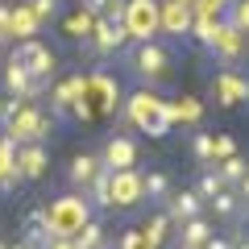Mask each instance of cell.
<instances>
[{"instance_id": "cell-9", "label": "cell", "mask_w": 249, "mask_h": 249, "mask_svg": "<svg viewBox=\"0 0 249 249\" xmlns=\"http://www.w3.org/2000/svg\"><path fill=\"white\" fill-rule=\"evenodd\" d=\"M46 166H50V154H46L42 142H29V145H17V150H13V170H17V178H42Z\"/></svg>"}, {"instance_id": "cell-16", "label": "cell", "mask_w": 249, "mask_h": 249, "mask_svg": "<svg viewBox=\"0 0 249 249\" xmlns=\"http://www.w3.org/2000/svg\"><path fill=\"white\" fill-rule=\"evenodd\" d=\"M216 91H220V104L232 108V104H241V100H245V79H241L232 67H224V71L216 75Z\"/></svg>"}, {"instance_id": "cell-23", "label": "cell", "mask_w": 249, "mask_h": 249, "mask_svg": "<svg viewBox=\"0 0 249 249\" xmlns=\"http://www.w3.org/2000/svg\"><path fill=\"white\" fill-rule=\"evenodd\" d=\"M216 170H220V178L229 187H237V191H245V158L241 154H229V158L216 162Z\"/></svg>"}, {"instance_id": "cell-4", "label": "cell", "mask_w": 249, "mask_h": 249, "mask_svg": "<svg viewBox=\"0 0 249 249\" xmlns=\"http://www.w3.org/2000/svg\"><path fill=\"white\" fill-rule=\"evenodd\" d=\"M121 21H124V34H129V42L158 37V4H154V0H124Z\"/></svg>"}, {"instance_id": "cell-21", "label": "cell", "mask_w": 249, "mask_h": 249, "mask_svg": "<svg viewBox=\"0 0 249 249\" xmlns=\"http://www.w3.org/2000/svg\"><path fill=\"white\" fill-rule=\"evenodd\" d=\"M71 245H75V249H100V245H104V224L88 216V220L71 232Z\"/></svg>"}, {"instance_id": "cell-5", "label": "cell", "mask_w": 249, "mask_h": 249, "mask_svg": "<svg viewBox=\"0 0 249 249\" xmlns=\"http://www.w3.org/2000/svg\"><path fill=\"white\" fill-rule=\"evenodd\" d=\"M129 112H133L137 124H145V133H150V137H166V129H170V108H162L158 96L137 91L133 104H129Z\"/></svg>"}, {"instance_id": "cell-26", "label": "cell", "mask_w": 249, "mask_h": 249, "mask_svg": "<svg viewBox=\"0 0 249 249\" xmlns=\"http://www.w3.org/2000/svg\"><path fill=\"white\" fill-rule=\"evenodd\" d=\"M232 9H229V21H220V25H229V29H237V34H245V25H249V9H245V0H229Z\"/></svg>"}, {"instance_id": "cell-22", "label": "cell", "mask_w": 249, "mask_h": 249, "mask_svg": "<svg viewBox=\"0 0 249 249\" xmlns=\"http://www.w3.org/2000/svg\"><path fill=\"white\" fill-rule=\"evenodd\" d=\"M224 187H229V183L220 178V170H216V166H204V170H199V178H196V187H191V191H196V196H199V199L208 204L212 196H220Z\"/></svg>"}, {"instance_id": "cell-25", "label": "cell", "mask_w": 249, "mask_h": 249, "mask_svg": "<svg viewBox=\"0 0 249 249\" xmlns=\"http://www.w3.org/2000/svg\"><path fill=\"white\" fill-rule=\"evenodd\" d=\"M108 178H112V170H104V166H100V170H96V178H91V183L83 187V191H91V199H96L100 208H112V199H108Z\"/></svg>"}, {"instance_id": "cell-30", "label": "cell", "mask_w": 249, "mask_h": 249, "mask_svg": "<svg viewBox=\"0 0 249 249\" xmlns=\"http://www.w3.org/2000/svg\"><path fill=\"white\" fill-rule=\"evenodd\" d=\"M25 9L34 13L37 21H46V17H54V13H58V0H29Z\"/></svg>"}, {"instance_id": "cell-8", "label": "cell", "mask_w": 249, "mask_h": 249, "mask_svg": "<svg viewBox=\"0 0 249 249\" xmlns=\"http://www.w3.org/2000/svg\"><path fill=\"white\" fill-rule=\"evenodd\" d=\"M96 158H100V166H104V170H133L137 166V142L116 133V137H108V142H104V150H100Z\"/></svg>"}, {"instance_id": "cell-11", "label": "cell", "mask_w": 249, "mask_h": 249, "mask_svg": "<svg viewBox=\"0 0 249 249\" xmlns=\"http://www.w3.org/2000/svg\"><path fill=\"white\" fill-rule=\"evenodd\" d=\"M162 212L170 216V224H183V220H191V216H204V199L187 187V191H170L166 196V204H162Z\"/></svg>"}, {"instance_id": "cell-7", "label": "cell", "mask_w": 249, "mask_h": 249, "mask_svg": "<svg viewBox=\"0 0 249 249\" xmlns=\"http://www.w3.org/2000/svg\"><path fill=\"white\" fill-rule=\"evenodd\" d=\"M0 88H4V96H21V100H37L46 91V79H29L25 67H17V62H4V71H0Z\"/></svg>"}, {"instance_id": "cell-20", "label": "cell", "mask_w": 249, "mask_h": 249, "mask_svg": "<svg viewBox=\"0 0 249 249\" xmlns=\"http://www.w3.org/2000/svg\"><path fill=\"white\" fill-rule=\"evenodd\" d=\"M37 25H42V21H37L34 13L25 9V4H17V9H9V34L17 37V42H25V37H34V34H37Z\"/></svg>"}, {"instance_id": "cell-13", "label": "cell", "mask_w": 249, "mask_h": 249, "mask_svg": "<svg viewBox=\"0 0 249 249\" xmlns=\"http://www.w3.org/2000/svg\"><path fill=\"white\" fill-rule=\"evenodd\" d=\"M158 29L166 34H187L191 29V9H187V0H166V9H158Z\"/></svg>"}, {"instance_id": "cell-10", "label": "cell", "mask_w": 249, "mask_h": 249, "mask_svg": "<svg viewBox=\"0 0 249 249\" xmlns=\"http://www.w3.org/2000/svg\"><path fill=\"white\" fill-rule=\"evenodd\" d=\"M204 212H212L216 220H229L232 229H237L241 220H245V191H237V187H224L220 196H212L204 204Z\"/></svg>"}, {"instance_id": "cell-32", "label": "cell", "mask_w": 249, "mask_h": 249, "mask_svg": "<svg viewBox=\"0 0 249 249\" xmlns=\"http://www.w3.org/2000/svg\"><path fill=\"white\" fill-rule=\"evenodd\" d=\"M4 42H13V34H9V9L0 4V46Z\"/></svg>"}, {"instance_id": "cell-24", "label": "cell", "mask_w": 249, "mask_h": 249, "mask_svg": "<svg viewBox=\"0 0 249 249\" xmlns=\"http://www.w3.org/2000/svg\"><path fill=\"white\" fill-rule=\"evenodd\" d=\"M170 229H175V224H170V216L158 212V216H154V220L142 229V237H145V245H150V249H162V245L170 241Z\"/></svg>"}, {"instance_id": "cell-17", "label": "cell", "mask_w": 249, "mask_h": 249, "mask_svg": "<svg viewBox=\"0 0 249 249\" xmlns=\"http://www.w3.org/2000/svg\"><path fill=\"white\" fill-rule=\"evenodd\" d=\"M96 170H100V158H96V154H75V158H71V166H67V183L83 191V187H88L91 178H96Z\"/></svg>"}, {"instance_id": "cell-1", "label": "cell", "mask_w": 249, "mask_h": 249, "mask_svg": "<svg viewBox=\"0 0 249 249\" xmlns=\"http://www.w3.org/2000/svg\"><path fill=\"white\" fill-rule=\"evenodd\" d=\"M50 129H54V121L34 104V100H25V104H21V112L9 121L4 137H9L13 145H29V142H46V137H50Z\"/></svg>"}, {"instance_id": "cell-31", "label": "cell", "mask_w": 249, "mask_h": 249, "mask_svg": "<svg viewBox=\"0 0 249 249\" xmlns=\"http://www.w3.org/2000/svg\"><path fill=\"white\" fill-rule=\"evenodd\" d=\"M116 249H150V245H145L142 229H129V232H124V241H121V245H116Z\"/></svg>"}, {"instance_id": "cell-3", "label": "cell", "mask_w": 249, "mask_h": 249, "mask_svg": "<svg viewBox=\"0 0 249 249\" xmlns=\"http://www.w3.org/2000/svg\"><path fill=\"white\" fill-rule=\"evenodd\" d=\"M9 58L17 62V67H25L29 79H50L54 67H58V58H54V50L46 42H37V37H25V42H17L9 50Z\"/></svg>"}, {"instance_id": "cell-15", "label": "cell", "mask_w": 249, "mask_h": 249, "mask_svg": "<svg viewBox=\"0 0 249 249\" xmlns=\"http://www.w3.org/2000/svg\"><path fill=\"white\" fill-rule=\"evenodd\" d=\"M175 191L166 170H142V199L145 204H166V196Z\"/></svg>"}, {"instance_id": "cell-34", "label": "cell", "mask_w": 249, "mask_h": 249, "mask_svg": "<svg viewBox=\"0 0 249 249\" xmlns=\"http://www.w3.org/2000/svg\"><path fill=\"white\" fill-rule=\"evenodd\" d=\"M175 249H199V245H175Z\"/></svg>"}, {"instance_id": "cell-18", "label": "cell", "mask_w": 249, "mask_h": 249, "mask_svg": "<svg viewBox=\"0 0 249 249\" xmlns=\"http://www.w3.org/2000/svg\"><path fill=\"white\" fill-rule=\"evenodd\" d=\"M178 229V245H204L208 237H212V224H208V212L204 216H191V220L175 224Z\"/></svg>"}, {"instance_id": "cell-35", "label": "cell", "mask_w": 249, "mask_h": 249, "mask_svg": "<svg viewBox=\"0 0 249 249\" xmlns=\"http://www.w3.org/2000/svg\"><path fill=\"white\" fill-rule=\"evenodd\" d=\"M9 249H29V245H21V241H17V245H9Z\"/></svg>"}, {"instance_id": "cell-29", "label": "cell", "mask_w": 249, "mask_h": 249, "mask_svg": "<svg viewBox=\"0 0 249 249\" xmlns=\"http://www.w3.org/2000/svg\"><path fill=\"white\" fill-rule=\"evenodd\" d=\"M191 150H196L199 166H212V133H196V142H191Z\"/></svg>"}, {"instance_id": "cell-2", "label": "cell", "mask_w": 249, "mask_h": 249, "mask_svg": "<svg viewBox=\"0 0 249 249\" xmlns=\"http://www.w3.org/2000/svg\"><path fill=\"white\" fill-rule=\"evenodd\" d=\"M129 67H133L145 83H162L170 75V50L158 37H145V42H137L133 50H129Z\"/></svg>"}, {"instance_id": "cell-33", "label": "cell", "mask_w": 249, "mask_h": 249, "mask_svg": "<svg viewBox=\"0 0 249 249\" xmlns=\"http://www.w3.org/2000/svg\"><path fill=\"white\" fill-rule=\"evenodd\" d=\"M46 249H75V245H71V237H54Z\"/></svg>"}, {"instance_id": "cell-6", "label": "cell", "mask_w": 249, "mask_h": 249, "mask_svg": "<svg viewBox=\"0 0 249 249\" xmlns=\"http://www.w3.org/2000/svg\"><path fill=\"white\" fill-rule=\"evenodd\" d=\"M108 199H112V208H133L142 204V170H112V178H108Z\"/></svg>"}, {"instance_id": "cell-27", "label": "cell", "mask_w": 249, "mask_h": 249, "mask_svg": "<svg viewBox=\"0 0 249 249\" xmlns=\"http://www.w3.org/2000/svg\"><path fill=\"white\" fill-rule=\"evenodd\" d=\"M229 154H237V142H232L229 133H216V137H212V166H216L220 158H229Z\"/></svg>"}, {"instance_id": "cell-28", "label": "cell", "mask_w": 249, "mask_h": 249, "mask_svg": "<svg viewBox=\"0 0 249 249\" xmlns=\"http://www.w3.org/2000/svg\"><path fill=\"white\" fill-rule=\"evenodd\" d=\"M21 104H25L21 96H4V100H0V133H4V129H9V121L21 112Z\"/></svg>"}, {"instance_id": "cell-12", "label": "cell", "mask_w": 249, "mask_h": 249, "mask_svg": "<svg viewBox=\"0 0 249 249\" xmlns=\"http://www.w3.org/2000/svg\"><path fill=\"white\" fill-rule=\"evenodd\" d=\"M83 91H88V79H83V75H71V79H62L58 88H54V96H50V112L62 121V116L75 108V100H83Z\"/></svg>"}, {"instance_id": "cell-14", "label": "cell", "mask_w": 249, "mask_h": 249, "mask_svg": "<svg viewBox=\"0 0 249 249\" xmlns=\"http://www.w3.org/2000/svg\"><path fill=\"white\" fill-rule=\"evenodd\" d=\"M62 37H71V42H88V34H91V25H96V17H91L83 4H75V9H67L62 13Z\"/></svg>"}, {"instance_id": "cell-19", "label": "cell", "mask_w": 249, "mask_h": 249, "mask_svg": "<svg viewBox=\"0 0 249 249\" xmlns=\"http://www.w3.org/2000/svg\"><path fill=\"white\" fill-rule=\"evenodd\" d=\"M208 46H212V50L220 54V58H229V62H232V58L241 54V46H245V34H237V29L220 25V29H216V37H212Z\"/></svg>"}]
</instances>
